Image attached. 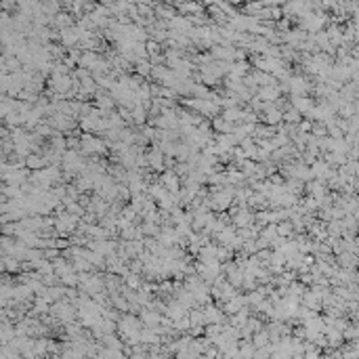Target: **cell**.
I'll use <instances>...</instances> for the list:
<instances>
[{
	"instance_id": "1",
	"label": "cell",
	"mask_w": 359,
	"mask_h": 359,
	"mask_svg": "<svg viewBox=\"0 0 359 359\" xmlns=\"http://www.w3.org/2000/svg\"><path fill=\"white\" fill-rule=\"evenodd\" d=\"M275 233H277V237H281V239H286V237H292V235H294L292 221H288V219H284V221H277V223H275Z\"/></svg>"
},
{
	"instance_id": "2",
	"label": "cell",
	"mask_w": 359,
	"mask_h": 359,
	"mask_svg": "<svg viewBox=\"0 0 359 359\" xmlns=\"http://www.w3.org/2000/svg\"><path fill=\"white\" fill-rule=\"evenodd\" d=\"M67 149H80V139L78 136H69L67 139Z\"/></svg>"
},
{
	"instance_id": "3",
	"label": "cell",
	"mask_w": 359,
	"mask_h": 359,
	"mask_svg": "<svg viewBox=\"0 0 359 359\" xmlns=\"http://www.w3.org/2000/svg\"><path fill=\"white\" fill-rule=\"evenodd\" d=\"M69 244H72V242H67V239H57V242H55L57 248H69Z\"/></svg>"
},
{
	"instance_id": "4",
	"label": "cell",
	"mask_w": 359,
	"mask_h": 359,
	"mask_svg": "<svg viewBox=\"0 0 359 359\" xmlns=\"http://www.w3.org/2000/svg\"><path fill=\"white\" fill-rule=\"evenodd\" d=\"M136 69H139V72H141L143 76H147V72H149V65H147V63H143V65H139Z\"/></svg>"
},
{
	"instance_id": "5",
	"label": "cell",
	"mask_w": 359,
	"mask_h": 359,
	"mask_svg": "<svg viewBox=\"0 0 359 359\" xmlns=\"http://www.w3.org/2000/svg\"><path fill=\"white\" fill-rule=\"evenodd\" d=\"M40 164H42V162H38V160H36V155H32V160H30V166H40Z\"/></svg>"
}]
</instances>
